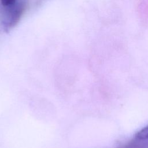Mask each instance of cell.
I'll return each instance as SVG.
<instances>
[{
  "label": "cell",
  "mask_w": 148,
  "mask_h": 148,
  "mask_svg": "<svg viewBox=\"0 0 148 148\" xmlns=\"http://www.w3.org/2000/svg\"><path fill=\"white\" fill-rule=\"evenodd\" d=\"M7 11L3 20V25L5 28L9 29L13 27L18 21L23 13V6L21 3L16 4L6 7Z\"/></svg>",
  "instance_id": "6da1fadb"
},
{
  "label": "cell",
  "mask_w": 148,
  "mask_h": 148,
  "mask_svg": "<svg viewBox=\"0 0 148 148\" xmlns=\"http://www.w3.org/2000/svg\"><path fill=\"white\" fill-rule=\"evenodd\" d=\"M135 137L140 140H147L148 139V125L140 131H139L135 135Z\"/></svg>",
  "instance_id": "7a4b0ae2"
}]
</instances>
